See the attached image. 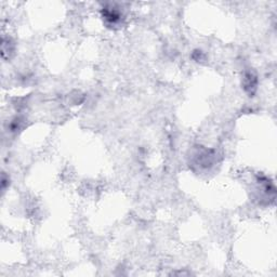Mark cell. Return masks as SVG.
Masks as SVG:
<instances>
[{"mask_svg": "<svg viewBox=\"0 0 277 277\" xmlns=\"http://www.w3.org/2000/svg\"><path fill=\"white\" fill-rule=\"evenodd\" d=\"M256 86H258V77L252 70L245 72V75L242 78V87L249 96H252L256 91Z\"/></svg>", "mask_w": 277, "mask_h": 277, "instance_id": "7a4b0ae2", "label": "cell"}, {"mask_svg": "<svg viewBox=\"0 0 277 277\" xmlns=\"http://www.w3.org/2000/svg\"><path fill=\"white\" fill-rule=\"evenodd\" d=\"M102 16L108 26H117L122 23V13L114 6H106L102 10Z\"/></svg>", "mask_w": 277, "mask_h": 277, "instance_id": "6da1fadb", "label": "cell"}]
</instances>
